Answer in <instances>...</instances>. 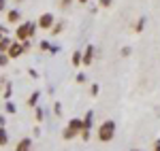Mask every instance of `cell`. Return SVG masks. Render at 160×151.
<instances>
[{"instance_id": "8992f818", "label": "cell", "mask_w": 160, "mask_h": 151, "mask_svg": "<svg viewBox=\"0 0 160 151\" xmlns=\"http://www.w3.org/2000/svg\"><path fill=\"white\" fill-rule=\"evenodd\" d=\"M32 147H34V143H32V139H22L19 143H17V147H15V151H32Z\"/></svg>"}, {"instance_id": "8fae6325", "label": "cell", "mask_w": 160, "mask_h": 151, "mask_svg": "<svg viewBox=\"0 0 160 151\" xmlns=\"http://www.w3.org/2000/svg\"><path fill=\"white\" fill-rule=\"evenodd\" d=\"M68 128H73V130H77V132H81V130H83V121H81L79 117H73V119L68 121Z\"/></svg>"}, {"instance_id": "2e32d148", "label": "cell", "mask_w": 160, "mask_h": 151, "mask_svg": "<svg viewBox=\"0 0 160 151\" xmlns=\"http://www.w3.org/2000/svg\"><path fill=\"white\" fill-rule=\"evenodd\" d=\"M4 111H7L9 115H15V113H17V106H15L11 100H7V102H4Z\"/></svg>"}, {"instance_id": "d4e9b609", "label": "cell", "mask_w": 160, "mask_h": 151, "mask_svg": "<svg viewBox=\"0 0 160 151\" xmlns=\"http://www.w3.org/2000/svg\"><path fill=\"white\" fill-rule=\"evenodd\" d=\"M11 94H13L11 85H7V87H4V98H7V100H9V98H11Z\"/></svg>"}, {"instance_id": "cb8c5ba5", "label": "cell", "mask_w": 160, "mask_h": 151, "mask_svg": "<svg viewBox=\"0 0 160 151\" xmlns=\"http://www.w3.org/2000/svg\"><path fill=\"white\" fill-rule=\"evenodd\" d=\"M79 136H81V140H90V130H81Z\"/></svg>"}, {"instance_id": "5bb4252c", "label": "cell", "mask_w": 160, "mask_h": 151, "mask_svg": "<svg viewBox=\"0 0 160 151\" xmlns=\"http://www.w3.org/2000/svg\"><path fill=\"white\" fill-rule=\"evenodd\" d=\"M38 98H41V92H34V94H30V98H28V106H37L38 104Z\"/></svg>"}, {"instance_id": "e575fe53", "label": "cell", "mask_w": 160, "mask_h": 151, "mask_svg": "<svg viewBox=\"0 0 160 151\" xmlns=\"http://www.w3.org/2000/svg\"><path fill=\"white\" fill-rule=\"evenodd\" d=\"M77 2H79V4H88L90 0H77Z\"/></svg>"}, {"instance_id": "d6986e66", "label": "cell", "mask_w": 160, "mask_h": 151, "mask_svg": "<svg viewBox=\"0 0 160 151\" xmlns=\"http://www.w3.org/2000/svg\"><path fill=\"white\" fill-rule=\"evenodd\" d=\"M98 92H100L98 83H92V85H90V94H92V96H98Z\"/></svg>"}, {"instance_id": "836d02e7", "label": "cell", "mask_w": 160, "mask_h": 151, "mask_svg": "<svg viewBox=\"0 0 160 151\" xmlns=\"http://www.w3.org/2000/svg\"><path fill=\"white\" fill-rule=\"evenodd\" d=\"M4 124H7V119H4V117L0 115V126H4Z\"/></svg>"}, {"instance_id": "9a60e30c", "label": "cell", "mask_w": 160, "mask_h": 151, "mask_svg": "<svg viewBox=\"0 0 160 151\" xmlns=\"http://www.w3.org/2000/svg\"><path fill=\"white\" fill-rule=\"evenodd\" d=\"M71 62H73V66H81V51H73Z\"/></svg>"}, {"instance_id": "9c48e42d", "label": "cell", "mask_w": 160, "mask_h": 151, "mask_svg": "<svg viewBox=\"0 0 160 151\" xmlns=\"http://www.w3.org/2000/svg\"><path fill=\"white\" fill-rule=\"evenodd\" d=\"M77 136H79V132H77V130H73V128H64V130H62V139L64 140H73V139H77Z\"/></svg>"}, {"instance_id": "7a4b0ae2", "label": "cell", "mask_w": 160, "mask_h": 151, "mask_svg": "<svg viewBox=\"0 0 160 151\" xmlns=\"http://www.w3.org/2000/svg\"><path fill=\"white\" fill-rule=\"evenodd\" d=\"M115 130H118V126H115L113 119L102 121L100 128H98V140H100V143H111V140L115 139Z\"/></svg>"}, {"instance_id": "1f68e13d", "label": "cell", "mask_w": 160, "mask_h": 151, "mask_svg": "<svg viewBox=\"0 0 160 151\" xmlns=\"http://www.w3.org/2000/svg\"><path fill=\"white\" fill-rule=\"evenodd\" d=\"M7 9V0H0V11H4Z\"/></svg>"}, {"instance_id": "8d00e7d4", "label": "cell", "mask_w": 160, "mask_h": 151, "mask_svg": "<svg viewBox=\"0 0 160 151\" xmlns=\"http://www.w3.org/2000/svg\"><path fill=\"white\" fill-rule=\"evenodd\" d=\"M130 151H141V149H130Z\"/></svg>"}, {"instance_id": "6da1fadb", "label": "cell", "mask_w": 160, "mask_h": 151, "mask_svg": "<svg viewBox=\"0 0 160 151\" xmlns=\"http://www.w3.org/2000/svg\"><path fill=\"white\" fill-rule=\"evenodd\" d=\"M38 30V24L37 21H22V24H17V28H15V38L17 40H30V38H34V34H37Z\"/></svg>"}, {"instance_id": "7c38bea8", "label": "cell", "mask_w": 160, "mask_h": 151, "mask_svg": "<svg viewBox=\"0 0 160 151\" xmlns=\"http://www.w3.org/2000/svg\"><path fill=\"white\" fill-rule=\"evenodd\" d=\"M4 145H9V132L4 126H0V147H4Z\"/></svg>"}, {"instance_id": "d6a6232c", "label": "cell", "mask_w": 160, "mask_h": 151, "mask_svg": "<svg viewBox=\"0 0 160 151\" xmlns=\"http://www.w3.org/2000/svg\"><path fill=\"white\" fill-rule=\"evenodd\" d=\"M9 30H7V26H0V34H7Z\"/></svg>"}, {"instance_id": "83f0119b", "label": "cell", "mask_w": 160, "mask_h": 151, "mask_svg": "<svg viewBox=\"0 0 160 151\" xmlns=\"http://www.w3.org/2000/svg\"><path fill=\"white\" fill-rule=\"evenodd\" d=\"M58 51H60V47H58V45H51V47H49V53H51V55H56Z\"/></svg>"}, {"instance_id": "4316f807", "label": "cell", "mask_w": 160, "mask_h": 151, "mask_svg": "<svg viewBox=\"0 0 160 151\" xmlns=\"http://www.w3.org/2000/svg\"><path fill=\"white\" fill-rule=\"evenodd\" d=\"M130 53H132V49H130V47H124V49H122V58H128Z\"/></svg>"}, {"instance_id": "603a6c76", "label": "cell", "mask_w": 160, "mask_h": 151, "mask_svg": "<svg viewBox=\"0 0 160 151\" xmlns=\"http://www.w3.org/2000/svg\"><path fill=\"white\" fill-rule=\"evenodd\" d=\"M98 4L102 7V9H109L111 4H113V0H98Z\"/></svg>"}, {"instance_id": "ba28073f", "label": "cell", "mask_w": 160, "mask_h": 151, "mask_svg": "<svg viewBox=\"0 0 160 151\" xmlns=\"http://www.w3.org/2000/svg\"><path fill=\"white\" fill-rule=\"evenodd\" d=\"M81 121H83V130H92V126H94V111H88Z\"/></svg>"}, {"instance_id": "ac0fdd59", "label": "cell", "mask_w": 160, "mask_h": 151, "mask_svg": "<svg viewBox=\"0 0 160 151\" xmlns=\"http://www.w3.org/2000/svg\"><path fill=\"white\" fill-rule=\"evenodd\" d=\"M34 117H37V121H43V117H45V113H43V109L41 106H34Z\"/></svg>"}, {"instance_id": "f546056e", "label": "cell", "mask_w": 160, "mask_h": 151, "mask_svg": "<svg viewBox=\"0 0 160 151\" xmlns=\"http://www.w3.org/2000/svg\"><path fill=\"white\" fill-rule=\"evenodd\" d=\"M71 2H73V0H60V7H62V9H66Z\"/></svg>"}, {"instance_id": "7402d4cb", "label": "cell", "mask_w": 160, "mask_h": 151, "mask_svg": "<svg viewBox=\"0 0 160 151\" xmlns=\"http://www.w3.org/2000/svg\"><path fill=\"white\" fill-rule=\"evenodd\" d=\"M53 113L58 115V117L62 115V102H56V104H53Z\"/></svg>"}, {"instance_id": "ffe728a7", "label": "cell", "mask_w": 160, "mask_h": 151, "mask_svg": "<svg viewBox=\"0 0 160 151\" xmlns=\"http://www.w3.org/2000/svg\"><path fill=\"white\" fill-rule=\"evenodd\" d=\"M9 60H11V58H9V53H0V66H7Z\"/></svg>"}, {"instance_id": "44dd1931", "label": "cell", "mask_w": 160, "mask_h": 151, "mask_svg": "<svg viewBox=\"0 0 160 151\" xmlns=\"http://www.w3.org/2000/svg\"><path fill=\"white\" fill-rule=\"evenodd\" d=\"M38 47H41V51H49L51 43H49V40H41V43H38Z\"/></svg>"}, {"instance_id": "f1b7e54d", "label": "cell", "mask_w": 160, "mask_h": 151, "mask_svg": "<svg viewBox=\"0 0 160 151\" xmlns=\"http://www.w3.org/2000/svg\"><path fill=\"white\" fill-rule=\"evenodd\" d=\"M28 75L32 77V79H38V73H37V70H34V68H30V70H28Z\"/></svg>"}, {"instance_id": "484cf974", "label": "cell", "mask_w": 160, "mask_h": 151, "mask_svg": "<svg viewBox=\"0 0 160 151\" xmlns=\"http://www.w3.org/2000/svg\"><path fill=\"white\" fill-rule=\"evenodd\" d=\"M88 81V77L83 75V73H79V75H77V83H86Z\"/></svg>"}, {"instance_id": "3957f363", "label": "cell", "mask_w": 160, "mask_h": 151, "mask_svg": "<svg viewBox=\"0 0 160 151\" xmlns=\"http://www.w3.org/2000/svg\"><path fill=\"white\" fill-rule=\"evenodd\" d=\"M7 53H9V58H11V60H15V58H22V55L26 53L24 43H22V40H13V43H11V47H9V51H7Z\"/></svg>"}, {"instance_id": "30bf717a", "label": "cell", "mask_w": 160, "mask_h": 151, "mask_svg": "<svg viewBox=\"0 0 160 151\" xmlns=\"http://www.w3.org/2000/svg\"><path fill=\"white\" fill-rule=\"evenodd\" d=\"M11 43H13V40L7 36V34L0 38V53H7V51H9V47H11Z\"/></svg>"}, {"instance_id": "e0dca14e", "label": "cell", "mask_w": 160, "mask_h": 151, "mask_svg": "<svg viewBox=\"0 0 160 151\" xmlns=\"http://www.w3.org/2000/svg\"><path fill=\"white\" fill-rule=\"evenodd\" d=\"M145 17H139V21H137V26H135V32H143V28H145Z\"/></svg>"}, {"instance_id": "5b68a950", "label": "cell", "mask_w": 160, "mask_h": 151, "mask_svg": "<svg viewBox=\"0 0 160 151\" xmlns=\"http://www.w3.org/2000/svg\"><path fill=\"white\" fill-rule=\"evenodd\" d=\"M38 28H43V30H49L51 26L56 24V17H53V13H43L41 17H38Z\"/></svg>"}, {"instance_id": "277c9868", "label": "cell", "mask_w": 160, "mask_h": 151, "mask_svg": "<svg viewBox=\"0 0 160 151\" xmlns=\"http://www.w3.org/2000/svg\"><path fill=\"white\" fill-rule=\"evenodd\" d=\"M96 58V47L94 45H88L86 51H81V66H90Z\"/></svg>"}, {"instance_id": "52a82bcc", "label": "cell", "mask_w": 160, "mask_h": 151, "mask_svg": "<svg viewBox=\"0 0 160 151\" xmlns=\"http://www.w3.org/2000/svg\"><path fill=\"white\" fill-rule=\"evenodd\" d=\"M19 19H22L19 9H11V11L7 13V21H9V24H19Z\"/></svg>"}, {"instance_id": "d590c367", "label": "cell", "mask_w": 160, "mask_h": 151, "mask_svg": "<svg viewBox=\"0 0 160 151\" xmlns=\"http://www.w3.org/2000/svg\"><path fill=\"white\" fill-rule=\"evenodd\" d=\"M15 2H17V4H19V2H24V0H15Z\"/></svg>"}, {"instance_id": "74e56055", "label": "cell", "mask_w": 160, "mask_h": 151, "mask_svg": "<svg viewBox=\"0 0 160 151\" xmlns=\"http://www.w3.org/2000/svg\"><path fill=\"white\" fill-rule=\"evenodd\" d=\"M2 36H4V34H0V38H2Z\"/></svg>"}, {"instance_id": "4fadbf2b", "label": "cell", "mask_w": 160, "mask_h": 151, "mask_svg": "<svg viewBox=\"0 0 160 151\" xmlns=\"http://www.w3.org/2000/svg\"><path fill=\"white\" fill-rule=\"evenodd\" d=\"M62 30H64V21H56V24L49 28V32H51V36H56V34H60Z\"/></svg>"}, {"instance_id": "4dcf8cb0", "label": "cell", "mask_w": 160, "mask_h": 151, "mask_svg": "<svg viewBox=\"0 0 160 151\" xmlns=\"http://www.w3.org/2000/svg\"><path fill=\"white\" fill-rule=\"evenodd\" d=\"M154 151H160V139H156V143H154Z\"/></svg>"}]
</instances>
